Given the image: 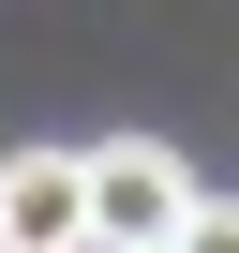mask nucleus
<instances>
[{
  "label": "nucleus",
  "mask_w": 239,
  "mask_h": 253,
  "mask_svg": "<svg viewBox=\"0 0 239 253\" xmlns=\"http://www.w3.org/2000/svg\"><path fill=\"white\" fill-rule=\"evenodd\" d=\"M179 223H194V164L165 134L90 149V253H179Z\"/></svg>",
  "instance_id": "obj_1"
},
{
  "label": "nucleus",
  "mask_w": 239,
  "mask_h": 253,
  "mask_svg": "<svg viewBox=\"0 0 239 253\" xmlns=\"http://www.w3.org/2000/svg\"><path fill=\"white\" fill-rule=\"evenodd\" d=\"M0 253H90V149H0Z\"/></svg>",
  "instance_id": "obj_2"
},
{
  "label": "nucleus",
  "mask_w": 239,
  "mask_h": 253,
  "mask_svg": "<svg viewBox=\"0 0 239 253\" xmlns=\"http://www.w3.org/2000/svg\"><path fill=\"white\" fill-rule=\"evenodd\" d=\"M179 253H239V194H194V223H179Z\"/></svg>",
  "instance_id": "obj_3"
}]
</instances>
